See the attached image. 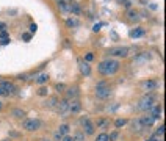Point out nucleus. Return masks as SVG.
Here are the masks:
<instances>
[{
    "mask_svg": "<svg viewBox=\"0 0 166 141\" xmlns=\"http://www.w3.org/2000/svg\"><path fill=\"white\" fill-rule=\"evenodd\" d=\"M119 66L121 64H119L118 60H105V61H102L99 64L97 71L102 75H114L119 71Z\"/></svg>",
    "mask_w": 166,
    "mask_h": 141,
    "instance_id": "obj_1",
    "label": "nucleus"
},
{
    "mask_svg": "<svg viewBox=\"0 0 166 141\" xmlns=\"http://www.w3.org/2000/svg\"><path fill=\"white\" fill-rule=\"evenodd\" d=\"M111 96V88L107 81H99L96 86V97L97 99H107Z\"/></svg>",
    "mask_w": 166,
    "mask_h": 141,
    "instance_id": "obj_2",
    "label": "nucleus"
},
{
    "mask_svg": "<svg viewBox=\"0 0 166 141\" xmlns=\"http://www.w3.org/2000/svg\"><path fill=\"white\" fill-rule=\"evenodd\" d=\"M154 103H155V96L147 94V96H144L140 102H138L136 108H138V110H141V111H147V110H150V108L154 107Z\"/></svg>",
    "mask_w": 166,
    "mask_h": 141,
    "instance_id": "obj_3",
    "label": "nucleus"
},
{
    "mask_svg": "<svg viewBox=\"0 0 166 141\" xmlns=\"http://www.w3.org/2000/svg\"><path fill=\"white\" fill-rule=\"evenodd\" d=\"M14 85L10 81H0V96H10L11 93H14Z\"/></svg>",
    "mask_w": 166,
    "mask_h": 141,
    "instance_id": "obj_4",
    "label": "nucleus"
},
{
    "mask_svg": "<svg viewBox=\"0 0 166 141\" xmlns=\"http://www.w3.org/2000/svg\"><path fill=\"white\" fill-rule=\"evenodd\" d=\"M39 125H41V122H39L38 119H25V121H24V129L28 130V132L38 130Z\"/></svg>",
    "mask_w": 166,
    "mask_h": 141,
    "instance_id": "obj_5",
    "label": "nucleus"
},
{
    "mask_svg": "<svg viewBox=\"0 0 166 141\" xmlns=\"http://www.w3.org/2000/svg\"><path fill=\"white\" fill-rule=\"evenodd\" d=\"M108 53L111 57H127L128 55V47H113V49H110Z\"/></svg>",
    "mask_w": 166,
    "mask_h": 141,
    "instance_id": "obj_6",
    "label": "nucleus"
},
{
    "mask_svg": "<svg viewBox=\"0 0 166 141\" xmlns=\"http://www.w3.org/2000/svg\"><path fill=\"white\" fill-rule=\"evenodd\" d=\"M82 125H83V133L85 135H93L94 133V125L89 122L88 118H82Z\"/></svg>",
    "mask_w": 166,
    "mask_h": 141,
    "instance_id": "obj_7",
    "label": "nucleus"
},
{
    "mask_svg": "<svg viewBox=\"0 0 166 141\" xmlns=\"http://www.w3.org/2000/svg\"><path fill=\"white\" fill-rule=\"evenodd\" d=\"M80 110H82V102L78 101V99H74L72 102H69V108H67L69 113H72V115H77Z\"/></svg>",
    "mask_w": 166,
    "mask_h": 141,
    "instance_id": "obj_8",
    "label": "nucleus"
},
{
    "mask_svg": "<svg viewBox=\"0 0 166 141\" xmlns=\"http://www.w3.org/2000/svg\"><path fill=\"white\" fill-rule=\"evenodd\" d=\"M67 108H69V101H67V99H64V101H58V103H57V111L60 113V116L64 118Z\"/></svg>",
    "mask_w": 166,
    "mask_h": 141,
    "instance_id": "obj_9",
    "label": "nucleus"
},
{
    "mask_svg": "<svg viewBox=\"0 0 166 141\" xmlns=\"http://www.w3.org/2000/svg\"><path fill=\"white\" fill-rule=\"evenodd\" d=\"M141 86H143V89L144 91H154V89H157V81L155 80H146V81H143L141 83Z\"/></svg>",
    "mask_w": 166,
    "mask_h": 141,
    "instance_id": "obj_10",
    "label": "nucleus"
},
{
    "mask_svg": "<svg viewBox=\"0 0 166 141\" xmlns=\"http://www.w3.org/2000/svg\"><path fill=\"white\" fill-rule=\"evenodd\" d=\"M57 3H58V8H60L63 13H67L69 10H71V3H69L67 0H58Z\"/></svg>",
    "mask_w": 166,
    "mask_h": 141,
    "instance_id": "obj_11",
    "label": "nucleus"
},
{
    "mask_svg": "<svg viewBox=\"0 0 166 141\" xmlns=\"http://www.w3.org/2000/svg\"><path fill=\"white\" fill-rule=\"evenodd\" d=\"M77 96H78V88H69L67 91H66V97H67V101H74V99H77Z\"/></svg>",
    "mask_w": 166,
    "mask_h": 141,
    "instance_id": "obj_12",
    "label": "nucleus"
},
{
    "mask_svg": "<svg viewBox=\"0 0 166 141\" xmlns=\"http://www.w3.org/2000/svg\"><path fill=\"white\" fill-rule=\"evenodd\" d=\"M149 115L154 118V119H158L160 115H161V107H160V105H154V107L150 108V113H149Z\"/></svg>",
    "mask_w": 166,
    "mask_h": 141,
    "instance_id": "obj_13",
    "label": "nucleus"
},
{
    "mask_svg": "<svg viewBox=\"0 0 166 141\" xmlns=\"http://www.w3.org/2000/svg\"><path fill=\"white\" fill-rule=\"evenodd\" d=\"M149 58H150V53L143 52V53H140V57H138V58H135V63H136V64H141V63H146Z\"/></svg>",
    "mask_w": 166,
    "mask_h": 141,
    "instance_id": "obj_14",
    "label": "nucleus"
},
{
    "mask_svg": "<svg viewBox=\"0 0 166 141\" xmlns=\"http://www.w3.org/2000/svg\"><path fill=\"white\" fill-rule=\"evenodd\" d=\"M154 121H155V119H154V118H152L150 115H147V116H143V118H141V122H143V125H144V129L154 124Z\"/></svg>",
    "mask_w": 166,
    "mask_h": 141,
    "instance_id": "obj_15",
    "label": "nucleus"
},
{
    "mask_svg": "<svg viewBox=\"0 0 166 141\" xmlns=\"http://www.w3.org/2000/svg\"><path fill=\"white\" fill-rule=\"evenodd\" d=\"M36 83H39V85H44V83H47V80H49V74H45V72H43V74H39L38 77H36Z\"/></svg>",
    "mask_w": 166,
    "mask_h": 141,
    "instance_id": "obj_16",
    "label": "nucleus"
},
{
    "mask_svg": "<svg viewBox=\"0 0 166 141\" xmlns=\"http://www.w3.org/2000/svg\"><path fill=\"white\" fill-rule=\"evenodd\" d=\"M132 127H133V132H141L143 129H144L141 119H135V121H133V124H132Z\"/></svg>",
    "mask_w": 166,
    "mask_h": 141,
    "instance_id": "obj_17",
    "label": "nucleus"
},
{
    "mask_svg": "<svg viewBox=\"0 0 166 141\" xmlns=\"http://www.w3.org/2000/svg\"><path fill=\"white\" fill-rule=\"evenodd\" d=\"M72 13V14H75V16H78L82 13V8H80V5L78 3H71V10H69Z\"/></svg>",
    "mask_w": 166,
    "mask_h": 141,
    "instance_id": "obj_18",
    "label": "nucleus"
},
{
    "mask_svg": "<svg viewBox=\"0 0 166 141\" xmlns=\"http://www.w3.org/2000/svg\"><path fill=\"white\" fill-rule=\"evenodd\" d=\"M57 103H58V99L57 97H50L49 101H45L44 105L47 107V108H55V107H57Z\"/></svg>",
    "mask_w": 166,
    "mask_h": 141,
    "instance_id": "obj_19",
    "label": "nucleus"
},
{
    "mask_svg": "<svg viewBox=\"0 0 166 141\" xmlns=\"http://www.w3.org/2000/svg\"><path fill=\"white\" fill-rule=\"evenodd\" d=\"M80 71H82V74H85V75H89V72H91V67L88 63H82L80 64Z\"/></svg>",
    "mask_w": 166,
    "mask_h": 141,
    "instance_id": "obj_20",
    "label": "nucleus"
},
{
    "mask_svg": "<svg viewBox=\"0 0 166 141\" xmlns=\"http://www.w3.org/2000/svg\"><path fill=\"white\" fill-rule=\"evenodd\" d=\"M143 35H144V30H143V28H135V30L130 31L132 38H140V36H143Z\"/></svg>",
    "mask_w": 166,
    "mask_h": 141,
    "instance_id": "obj_21",
    "label": "nucleus"
},
{
    "mask_svg": "<svg viewBox=\"0 0 166 141\" xmlns=\"http://www.w3.org/2000/svg\"><path fill=\"white\" fill-rule=\"evenodd\" d=\"M127 17H128V21H138V11L128 10L127 11Z\"/></svg>",
    "mask_w": 166,
    "mask_h": 141,
    "instance_id": "obj_22",
    "label": "nucleus"
},
{
    "mask_svg": "<svg viewBox=\"0 0 166 141\" xmlns=\"http://www.w3.org/2000/svg\"><path fill=\"white\" fill-rule=\"evenodd\" d=\"M57 132H58V133H61V135L64 136V135H66L67 132H69V125H67V124H63V125H60V129H58Z\"/></svg>",
    "mask_w": 166,
    "mask_h": 141,
    "instance_id": "obj_23",
    "label": "nucleus"
},
{
    "mask_svg": "<svg viewBox=\"0 0 166 141\" xmlns=\"http://www.w3.org/2000/svg\"><path fill=\"white\" fill-rule=\"evenodd\" d=\"M72 138H74V141H85V133L83 132H77Z\"/></svg>",
    "mask_w": 166,
    "mask_h": 141,
    "instance_id": "obj_24",
    "label": "nucleus"
},
{
    "mask_svg": "<svg viewBox=\"0 0 166 141\" xmlns=\"http://www.w3.org/2000/svg\"><path fill=\"white\" fill-rule=\"evenodd\" d=\"M66 25L67 27H78V25H80V22H78L77 19H72V17H71V19L66 21Z\"/></svg>",
    "mask_w": 166,
    "mask_h": 141,
    "instance_id": "obj_25",
    "label": "nucleus"
},
{
    "mask_svg": "<svg viewBox=\"0 0 166 141\" xmlns=\"http://www.w3.org/2000/svg\"><path fill=\"white\" fill-rule=\"evenodd\" d=\"M13 116H16V118H24V116H25V111H24V110H19V108H16V110H13Z\"/></svg>",
    "mask_w": 166,
    "mask_h": 141,
    "instance_id": "obj_26",
    "label": "nucleus"
},
{
    "mask_svg": "<svg viewBox=\"0 0 166 141\" xmlns=\"http://www.w3.org/2000/svg\"><path fill=\"white\" fill-rule=\"evenodd\" d=\"M47 93H49V89L45 88V86H41V88L38 89V94H39V96H47Z\"/></svg>",
    "mask_w": 166,
    "mask_h": 141,
    "instance_id": "obj_27",
    "label": "nucleus"
},
{
    "mask_svg": "<svg viewBox=\"0 0 166 141\" xmlns=\"http://www.w3.org/2000/svg\"><path fill=\"white\" fill-rule=\"evenodd\" d=\"M126 124H127V119H118L116 122H114V125H116L118 129H119V127H124Z\"/></svg>",
    "mask_w": 166,
    "mask_h": 141,
    "instance_id": "obj_28",
    "label": "nucleus"
},
{
    "mask_svg": "<svg viewBox=\"0 0 166 141\" xmlns=\"http://www.w3.org/2000/svg\"><path fill=\"white\" fill-rule=\"evenodd\" d=\"M96 141H108V135H107V133H100Z\"/></svg>",
    "mask_w": 166,
    "mask_h": 141,
    "instance_id": "obj_29",
    "label": "nucleus"
},
{
    "mask_svg": "<svg viewBox=\"0 0 166 141\" xmlns=\"http://www.w3.org/2000/svg\"><path fill=\"white\" fill-rule=\"evenodd\" d=\"M114 140H118V132H113V133L108 136V141H114Z\"/></svg>",
    "mask_w": 166,
    "mask_h": 141,
    "instance_id": "obj_30",
    "label": "nucleus"
},
{
    "mask_svg": "<svg viewBox=\"0 0 166 141\" xmlns=\"http://www.w3.org/2000/svg\"><path fill=\"white\" fill-rule=\"evenodd\" d=\"M163 132H165V125H160L157 129V135H163Z\"/></svg>",
    "mask_w": 166,
    "mask_h": 141,
    "instance_id": "obj_31",
    "label": "nucleus"
},
{
    "mask_svg": "<svg viewBox=\"0 0 166 141\" xmlns=\"http://www.w3.org/2000/svg\"><path fill=\"white\" fill-rule=\"evenodd\" d=\"M61 140H63V141H74V138H72V136H69V135H64Z\"/></svg>",
    "mask_w": 166,
    "mask_h": 141,
    "instance_id": "obj_32",
    "label": "nucleus"
},
{
    "mask_svg": "<svg viewBox=\"0 0 166 141\" xmlns=\"http://www.w3.org/2000/svg\"><path fill=\"white\" fill-rule=\"evenodd\" d=\"M0 38H2V39H3V38H8V31H6V30H5V31H0Z\"/></svg>",
    "mask_w": 166,
    "mask_h": 141,
    "instance_id": "obj_33",
    "label": "nucleus"
},
{
    "mask_svg": "<svg viewBox=\"0 0 166 141\" xmlns=\"http://www.w3.org/2000/svg\"><path fill=\"white\" fill-rule=\"evenodd\" d=\"M102 25H104V24H96V25L93 27V30H94V31H99V30H100V27H102Z\"/></svg>",
    "mask_w": 166,
    "mask_h": 141,
    "instance_id": "obj_34",
    "label": "nucleus"
},
{
    "mask_svg": "<svg viewBox=\"0 0 166 141\" xmlns=\"http://www.w3.org/2000/svg\"><path fill=\"white\" fill-rule=\"evenodd\" d=\"M0 43H2L3 45H6L8 43H10V38H3V39H0Z\"/></svg>",
    "mask_w": 166,
    "mask_h": 141,
    "instance_id": "obj_35",
    "label": "nucleus"
},
{
    "mask_svg": "<svg viewBox=\"0 0 166 141\" xmlns=\"http://www.w3.org/2000/svg\"><path fill=\"white\" fill-rule=\"evenodd\" d=\"M61 138H63V135H61V133H58V132H57V133H55V140H57V141H60Z\"/></svg>",
    "mask_w": 166,
    "mask_h": 141,
    "instance_id": "obj_36",
    "label": "nucleus"
},
{
    "mask_svg": "<svg viewBox=\"0 0 166 141\" xmlns=\"http://www.w3.org/2000/svg\"><path fill=\"white\" fill-rule=\"evenodd\" d=\"M5 30H6V24L2 22V24H0V31H5Z\"/></svg>",
    "mask_w": 166,
    "mask_h": 141,
    "instance_id": "obj_37",
    "label": "nucleus"
},
{
    "mask_svg": "<svg viewBox=\"0 0 166 141\" xmlns=\"http://www.w3.org/2000/svg\"><path fill=\"white\" fill-rule=\"evenodd\" d=\"M93 53H88V55H86V61H91V60H93Z\"/></svg>",
    "mask_w": 166,
    "mask_h": 141,
    "instance_id": "obj_38",
    "label": "nucleus"
},
{
    "mask_svg": "<svg viewBox=\"0 0 166 141\" xmlns=\"http://www.w3.org/2000/svg\"><path fill=\"white\" fill-rule=\"evenodd\" d=\"M64 88H66L64 85H57V89H58V91H63Z\"/></svg>",
    "mask_w": 166,
    "mask_h": 141,
    "instance_id": "obj_39",
    "label": "nucleus"
},
{
    "mask_svg": "<svg viewBox=\"0 0 166 141\" xmlns=\"http://www.w3.org/2000/svg\"><path fill=\"white\" fill-rule=\"evenodd\" d=\"M30 31H31V33H35V31H36V25H35V24L30 27Z\"/></svg>",
    "mask_w": 166,
    "mask_h": 141,
    "instance_id": "obj_40",
    "label": "nucleus"
},
{
    "mask_svg": "<svg viewBox=\"0 0 166 141\" xmlns=\"http://www.w3.org/2000/svg\"><path fill=\"white\" fill-rule=\"evenodd\" d=\"M2 108H3V103H2V102H0V110H2Z\"/></svg>",
    "mask_w": 166,
    "mask_h": 141,
    "instance_id": "obj_41",
    "label": "nucleus"
},
{
    "mask_svg": "<svg viewBox=\"0 0 166 141\" xmlns=\"http://www.w3.org/2000/svg\"><path fill=\"white\" fill-rule=\"evenodd\" d=\"M149 141H157V140H155V138H152V140H149Z\"/></svg>",
    "mask_w": 166,
    "mask_h": 141,
    "instance_id": "obj_42",
    "label": "nucleus"
},
{
    "mask_svg": "<svg viewBox=\"0 0 166 141\" xmlns=\"http://www.w3.org/2000/svg\"><path fill=\"white\" fill-rule=\"evenodd\" d=\"M43 141H49V140H43Z\"/></svg>",
    "mask_w": 166,
    "mask_h": 141,
    "instance_id": "obj_43",
    "label": "nucleus"
},
{
    "mask_svg": "<svg viewBox=\"0 0 166 141\" xmlns=\"http://www.w3.org/2000/svg\"><path fill=\"white\" fill-rule=\"evenodd\" d=\"M67 2H69V0H67Z\"/></svg>",
    "mask_w": 166,
    "mask_h": 141,
    "instance_id": "obj_44",
    "label": "nucleus"
}]
</instances>
